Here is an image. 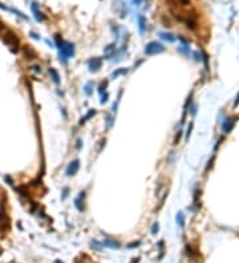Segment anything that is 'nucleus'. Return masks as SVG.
Instances as JSON below:
<instances>
[{"instance_id":"nucleus-1","label":"nucleus","mask_w":239,"mask_h":263,"mask_svg":"<svg viewBox=\"0 0 239 263\" xmlns=\"http://www.w3.org/2000/svg\"><path fill=\"white\" fill-rule=\"evenodd\" d=\"M56 47L58 48V56H60V63L65 65L69 58L74 56V44L69 41H64L60 35H55Z\"/></svg>"},{"instance_id":"nucleus-2","label":"nucleus","mask_w":239,"mask_h":263,"mask_svg":"<svg viewBox=\"0 0 239 263\" xmlns=\"http://www.w3.org/2000/svg\"><path fill=\"white\" fill-rule=\"evenodd\" d=\"M165 50H166V48L163 47V44H161L158 41H150L145 45L143 52H145L146 56H153V55H158V53L165 52Z\"/></svg>"},{"instance_id":"nucleus-3","label":"nucleus","mask_w":239,"mask_h":263,"mask_svg":"<svg viewBox=\"0 0 239 263\" xmlns=\"http://www.w3.org/2000/svg\"><path fill=\"white\" fill-rule=\"evenodd\" d=\"M4 43L9 45L11 50H12L13 53L19 52V39L13 32H11V31L7 32V35H5V37H4Z\"/></svg>"},{"instance_id":"nucleus-4","label":"nucleus","mask_w":239,"mask_h":263,"mask_svg":"<svg viewBox=\"0 0 239 263\" xmlns=\"http://www.w3.org/2000/svg\"><path fill=\"white\" fill-rule=\"evenodd\" d=\"M102 66V60L100 57H93L88 61V71L90 73H97Z\"/></svg>"},{"instance_id":"nucleus-5","label":"nucleus","mask_w":239,"mask_h":263,"mask_svg":"<svg viewBox=\"0 0 239 263\" xmlns=\"http://www.w3.org/2000/svg\"><path fill=\"white\" fill-rule=\"evenodd\" d=\"M78 169H80V159H73L72 162H69L66 169H65L66 177H73V175H76Z\"/></svg>"},{"instance_id":"nucleus-6","label":"nucleus","mask_w":239,"mask_h":263,"mask_svg":"<svg viewBox=\"0 0 239 263\" xmlns=\"http://www.w3.org/2000/svg\"><path fill=\"white\" fill-rule=\"evenodd\" d=\"M84 198H85V191H80L78 197L74 198V206L78 211H85V203H84Z\"/></svg>"},{"instance_id":"nucleus-7","label":"nucleus","mask_w":239,"mask_h":263,"mask_svg":"<svg viewBox=\"0 0 239 263\" xmlns=\"http://www.w3.org/2000/svg\"><path fill=\"white\" fill-rule=\"evenodd\" d=\"M234 122H235L234 118H225V121H222L220 129H222V132L225 133V134L231 132V129H233V126H234Z\"/></svg>"},{"instance_id":"nucleus-8","label":"nucleus","mask_w":239,"mask_h":263,"mask_svg":"<svg viewBox=\"0 0 239 263\" xmlns=\"http://www.w3.org/2000/svg\"><path fill=\"white\" fill-rule=\"evenodd\" d=\"M183 23L186 24V28L191 29V31H195L198 23H197V19L194 16H187V17H183Z\"/></svg>"},{"instance_id":"nucleus-9","label":"nucleus","mask_w":239,"mask_h":263,"mask_svg":"<svg viewBox=\"0 0 239 263\" xmlns=\"http://www.w3.org/2000/svg\"><path fill=\"white\" fill-rule=\"evenodd\" d=\"M113 9L118 13L120 17H125V16H126V9H125V5L122 4V1H118V0L114 1L113 3Z\"/></svg>"},{"instance_id":"nucleus-10","label":"nucleus","mask_w":239,"mask_h":263,"mask_svg":"<svg viewBox=\"0 0 239 263\" xmlns=\"http://www.w3.org/2000/svg\"><path fill=\"white\" fill-rule=\"evenodd\" d=\"M31 9H32V12H33V16H35V19H36V21H44V15H42L41 12L39 11V5H37V3H32L31 4Z\"/></svg>"},{"instance_id":"nucleus-11","label":"nucleus","mask_w":239,"mask_h":263,"mask_svg":"<svg viewBox=\"0 0 239 263\" xmlns=\"http://www.w3.org/2000/svg\"><path fill=\"white\" fill-rule=\"evenodd\" d=\"M102 243V246L104 247H109V249H120L121 247V243L120 242H117V241H114V239H112V238H106L104 242H101Z\"/></svg>"},{"instance_id":"nucleus-12","label":"nucleus","mask_w":239,"mask_h":263,"mask_svg":"<svg viewBox=\"0 0 239 263\" xmlns=\"http://www.w3.org/2000/svg\"><path fill=\"white\" fill-rule=\"evenodd\" d=\"M48 73H49L50 79H52V81L55 82L56 85H60V82H61V80H60V74H58V72L56 71L55 68H52V66H50V68L48 69Z\"/></svg>"},{"instance_id":"nucleus-13","label":"nucleus","mask_w":239,"mask_h":263,"mask_svg":"<svg viewBox=\"0 0 239 263\" xmlns=\"http://www.w3.org/2000/svg\"><path fill=\"white\" fill-rule=\"evenodd\" d=\"M158 36H159V39L165 40V41H167V43H174L175 39H177V37H175V35L169 33V32H159Z\"/></svg>"},{"instance_id":"nucleus-14","label":"nucleus","mask_w":239,"mask_h":263,"mask_svg":"<svg viewBox=\"0 0 239 263\" xmlns=\"http://www.w3.org/2000/svg\"><path fill=\"white\" fill-rule=\"evenodd\" d=\"M23 53H24V56H25L27 60H35V58L37 57L36 52H35V50H32L29 47H24V48H23Z\"/></svg>"},{"instance_id":"nucleus-15","label":"nucleus","mask_w":239,"mask_h":263,"mask_svg":"<svg viewBox=\"0 0 239 263\" xmlns=\"http://www.w3.org/2000/svg\"><path fill=\"white\" fill-rule=\"evenodd\" d=\"M129 72V69L127 68H117L114 72H112V74H110V79H118L120 76H125V74Z\"/></svg>"},{"instance_id":"nucleus-16","label":"nucleus","mask_w":239,"mask_h":263,"mask_svg":"<svg viewBox=\"0 0 239 263\" xmlns=\"http://www.w3.org/2000/svg\"><path fill=\"white\" fill-rule=\"evenodd\" d=\"M137 21H138V28H140V32H141V33H143L145 29H146V17L143 15H138Z\"/></svg>"},{"instance_id":"nucleus-17","label":"nucleus","mask_w":239,"mask_h":263,"mask_svg":"<svg viewBox=\"0 0 239 263\" xmlns=\"http://www.w3.org/2000/svg\"><path fill=\"white\" fill-rule=\"evenodd\" d=\"M96 113H97V110H96V109H89V112H88V113L85 114L84 117H81V118H80V125L85 124L88 120H90L93 116H96Z\"/></svg>"},{"instance_id":"nucleus-18","label":"nucleus","mask_w":239,"mask_h":263,"mask_svg":"<svg viewBox=\"0 0 239 263\" xmlns=\"http://www.w3.org/2000/svg\"><path fill=\"white\" fill-rule=\"evenodd\" d=\"M175 222H177V225L179 226L181 228H185V215H183L182 211H179L177 214V217H175Z\"/></svg>"},{"instance_id":"nucleus-19","label":"nucleus","mask_w":239,"mask_h":263,"mask_svg":"<svg viewBox=\"0 0 239 263\" xmlns=\"http://www.w3.org/2000/svg\"><path fill=\"white\" fill-rule=\"evenodd\" d=\"M93 86H94V84H93V81H89L86 82V84L84 85V92L86 96H90L93 93Z\"/></svg>"},{"instance_id":"nucleus-20","label":"nucleus","mask_w":239,"mask_h":263,"mask_svg":"<svg viewBox=\"0 0 239 263\" xmlns=\"http://www.w3.org/2000/svg\"><path fill=\"white\" fill-rule=\"evenodd\" d=\"M121 96H122V89L118 92V94H117V100H116V102H114V104H113V106H112V112H113V113H116V112H117V108H118L120 101H121Z\"/></svg>"},{"instance_id":"nucleus-21","label":"nucleus","mask_w":239,"mask_h":263,"mask_svg":"<svg viewBox=\"0 0 239 263\" xmlns=\"http://www.w3.org/2000/svg\"><path fill=\"white\" fill-rule=\"evenodd\" d=\"M177 50L179 53H183V55L189 56L190 55V48H189V45H179V47L177 48Z\"/></svg>"},{"instance_id":"nucleus-22","label":"nucleus","mask_w":239,"mask_h":263,"mask_svg":"<svg viewBox=\"0 0 239 263\" xmlns=\"http://www.w3.org/2000/svg\"><path fill=\"white\" fill-rule=\"evenodd\" d=\"M90 246H92L94 250H97V251H101L102 247H104L102 243H101V242H97V241H92V242H90Z\"/></svg>"},{"instance_id":"nucleus-23","label":"nucleus","mask_w":239,"mask_h":263,"mask_svg":"<svg viewBox=\"0 0 239 263\" xmlns=\"http://www.w3.org/2000/svg\"><path fill=\"white\" fill-rule=\"evenodd\" d=\"M201 56H202V61L204 63V68L209 69V57H207V53L202 50V52H201Z\"/></svg>"},{"instance_id":"nucleus-24","label":"nucleus","mask_w":239,"mask_h":263,"mask_svg":"<svg viewBox=\"0 0 239 263\" xmlns=\"http://www.w3.org/2000/svg\"><path fill=\"white\" fill-rule=\"evenodd\" d=\"M108 84H109V81L108 80H105V81H102L100 84V86H98V92L100 93H102V92H106V88H108Z\"/></svg>"},{"instance_id":"nucleus-25","label":"nucleus","mask_w":239,"mask_h":263,"mask_svg":"<svg viewBox=\"0 0 239 263\" xmlns=\"http://www.w3.org/2000/svg\"><path fill=\"white\" fill-rule=\"evenodd\" d=\"M113 121H114L113 116H112V114H108V116H106V128H108V129H110V128H112Z\"/></svg>"},{"instance_id":"nucleus-26","label":"nucleus","mask_w":239,"mask_h":263,"mask_svg":"<svg viewBox=\"0 0 239 263\" xmlns=\"http://www.w3.org/2000/svg\"><path fill=\"white\" fill-rule=\"evenodd\" d=\"M193 128H194V124H193V122H190V124H189L187 130H186V141H189V138H190V134H191V130H193Z\"/></svg>"},{"instance_id":"nucleus-27","label":"nucleus","mask_w":239,"mask_h":263,"mask_svg":"<svg viewBox=\"0 0 239 263\" xmlns=\"http://www.w3.org/2000/svg\"><path fill=\"white\" fill-rule=\"evenodd\" d=\"M190 4V0H177L175 5H181V7H186V5Z\"/></svg>"},{"instance_id":"nucleus-28","label":"nucleus","mask_w":239,"mask_h":263,"mask_svg":"<svg viewBox=\"0 0 239 263\" xmlns=\"http://www.w3.org/2000/svg\"><path fill=\"white\" fill-rule=\"evenodd\" d=\"M158 230H159V225H158V222H155L153 225V227H151V234H153V235H157Z\"/></svg>"},{"instance_id":"nucleus-29","label":"nucleus","mask_w":239,"mask_h":263,"mask_svg":"<svg viewBox=\"0 0 239 263\" xmlns=\"http://www.w3.org/2000/svg\"><path fill=\"white\" fill-rule=\"evenodd\" d=\"M181 135H182V130H178V133L175 134V137H174V145H177L178 142H179V140H181Z\"/></svg>"},{"instance_id":"nucleus-30","label":"nucleus","mask_w":239,"mask_h":263,"mask_svg":"<svg viewBox=\"0 0 239 263\" xmlns=\"http://www.w3.org/2000/svg\"><path fill=\"white\" fill-rule=\"evenodd\" d=\"M197 108H198V106H197V104H193V105L190 106V114H191V117H194L197 114Z\"/></svg>"},{"instance_id":"nucleus-31","label":"nucleus","mask_w":239,"mask_h":263,"mask_svg":"<svg viewBox=\"0 0 239 263\" xmlns=\"http://www.w3.org/2000/svg\"><path fill=\"white\" fill-rule=\"evenodd\" d=\"M31 71H33L35 73L39 74V73H41V66H40V65H32V66H31Z\"/></svg>"},{"instance_id":"nucleus-32","label":"nucleus","mask_w":239,"mask_h":263,"mask_svg":"<svg viewBox=\"0 0 239 263\" xmlns=\"http://www.w3.org/2000/svg\"><path fill=\"white\" fill-rule=\"evenodd\" d=\"M108 98H109V94H108V92H105L102 96H101V100H100V102H101V104H105L106 101H108Z\"/></svg>"},{"instance_id":"nucleus-33","label":"nucleus","mask_w":239,"mask_h":263,"mask_svg":"<svg viewBox=\"0 0 239 263\" xmlns=\"http://www.w3.org/2000/svg\"><path fill=\"white\" fill-rule=\"evenodd\" d=\"M178 40L182 43V45H189V44H190V41H189L187 39H185V37H182V36H178Z\"/></svg>"},{"instance_id":"nucleus-34","label":"nucleus","mask_w":239,"mask_h":263,"mask_svg":"<svg viewBox=\"0 0 239 263\" xmlns=\"http://www.w3.org/2000/svg\"><path fill=\"white\" fill-rule=\"evenodd\" d=\"M68 191H69L68 187H64V189H63V194H61V199H63V201L66 198V197H68Z\"/></svg>"},{"instance_id":"nucleus-35","label":"nucleus","mask_w":239,"mask_h":263,"mask_svg":"<svg viewBox=\"0 0 239 263\" xmlns=\"http://www.w3.org/2000/svg\"><path fill=\"white\" fill-rule=\"evenodd\" d=\"M140 244H141V242L137 241V242H132V243H129L126 247H127V249H133V247H138Z\"/></svg>"},{"instance_id":"nucleus-36","label":"nucleus","mask_w":239,"mask_h":263,"mask_svg":"<svg viewBox=\"0 0 239 263\" xmlns=\"http://www.w3.org/2000/svg\"><path fill=\"white\" fill-rule=\"evenodd\" d=\"M193 56H194V60H195V61H202V56H201V53H199V52H194Z\"/></svg>"},{"instance_id":"nucleus-37","label":"nucleus","mask_w":239,"mask_h":263,"mask_svg":"<svg viewBox=\"0 0 239 263\" xmlns=\"http://www.w3.org/2000/svg\"><path fill=\"white\" fill-rule=\"evenodd\" d=\"M0 9L7 11V12H11V8H9V7H7V5H4L1 1H0Z\"/></svg>"},{"instance_id":"nucleus-38","label":"nucleus","mask_w":239,"mask_h":263,"mask_svg":"<svg viewBox=\"0 0 239 263\" xmlns=\"http://www.w3.org/2000/svg\"><path fill=\"white\" fill-rule=\"evenodd\" d=\"M29 36H31L32 39H35V40H40V36L37 33H35V32H29Z\"/></svg>"},{"instance_id":"nucleus-39","label":"nucleus","mask_w":239,"mask_h":263,"mask_svg":"<svg viewBox=\"0 0 239 263\" xmlns=\"http://www.w3.org/2000/svg\"><path fill=\"white\" fill-rule=\"evenodd\" d=\"M214 158H215V156H212V157H211V159H210V161H209V165H207V166H206V170H209L210 167L212 166V162H214Z\"/></svg>"},{"instance_id":"nucleus-40","label":"nucleus","mask_w":239,"mask_h":263,"mask_svg":"<svg viewBox=\"0 0 239 263\" xmlns=\"http://www.w3.org/2000/svg\"><path fill=\"white\" fill-rule=\"evenodd\" d=\"M4 179H5V182H7V183H9L11 186H13V182H12V179H11V177H8V175H5V177H4Z\"/></svg>"},{"instance_id":"nucleus-41","label":"nucleus","mask_w":239,"mask_h":263,"mask_svg":"<svg viewBox=\"0 0 239 263\" xmlns=\"http://www.w3.org/2000/svg\"><path fill=\"white\" fill-rule=\"evenodd\" d=\"M81 145H82L81 140H77V143H76V148H77V150H80V149H81Z\"/></svg>"},{"instance_id":"nucleus-42","label":"nucleus","mask_w":239,"mask_h":263,"mask_svg":"<svg viewBox=\"0 0 239 263\" xmlns=\"http://www.w3.org/2000/svg\"><path fill=\"white\" fill-rule=\"evenodd\" d=\"M238 104H239V93H238V96H236V100H235V102H234V105L236 106Z\"/></svg>"},{"instance_id":"nucleus-43","label":"nucleus","mask_w":239,"mask_h":263,"mask_svg":"<svg viewBox=\"0 0 239 263\" xmlns=\"http://www.w3.org/2000/svg\"><path fill=\"white\" fill-rule=\"evenodd\" d=\"M4 28H5V27H4V24H3L1 21H0V31H3V29H4Z\"/></svg>"},{"instance_id":"nucleus-44","label":"nucleus","mask_w":239,"mask_h":263,"mask_svg":"<svg viewBox=\"0 0 239 263\" xmlns=\"http://www.w3.org/2000/svg\"><path fill=\"white\" fill-rule=\"evenodd\" d=\"M133 3H134L135 5H138V4H140V3H141V0H133Z\"/></svg>"},{"instance_id":"nucleus-45","label":"nucleus","mask_w":239,"mask_h":263,"mask_svg":"<svg viewBox=\"0 0 239 263\" xmlns=\"http://www.w3.org/2000/svg\"><path fill=\"white\" fill-rule=\"evenodd\" d=\"M138 260H140V258H134V260L132 263H138Z\"/></svg>"},{"instance_id":"nucleus-46","label":"nucleus","mask_w":239,"mask_h":263,"mask_svg":"<svg viewBox=\"0 0 239 263\" xmlns=\"http://www.w3.org/2000/svg\"><path fill=\"white\" fill-rule=\"evenodd\" d=\"M55 263H63V262H60V260H56V262H55Z\"/></svg>"}]
</instances>
